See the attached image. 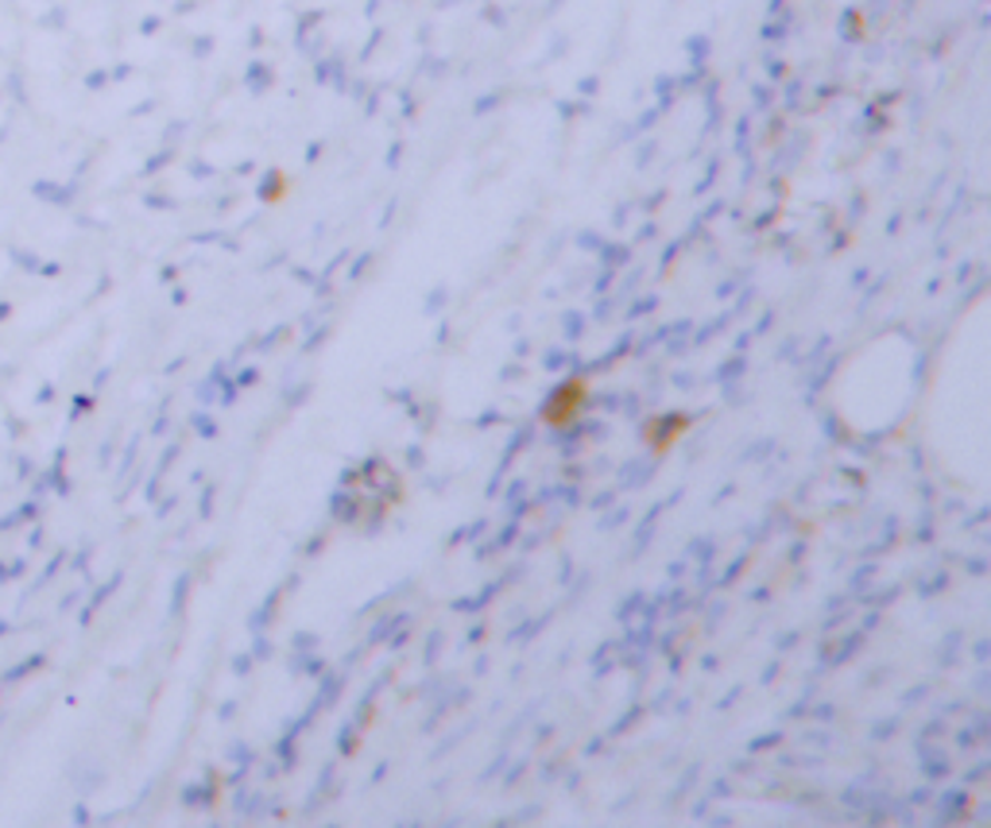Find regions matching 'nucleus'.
Returning a JSON list of instances; mask_svg holds the SVG:
<instances>
[{
    "label": "nucleus",
    "instance_id": "1",
    "mask_svg": "<svg viewBox=\"0 0 991 828\" xmlns=\"http://www.w3.org/2000/svg\"><path fill=\"white\" fill-rule=\"evenodd\" d=\"M585 403H589V384H585V379H566L562 387H555V395H550L547 407H542V422L555 430L573 426L578 414L585 411Z\"/></svg>",
    "mask_w": 991,
    "mask_h": 828
},
{
    "label": "nucleus",
    "instance_id": "2",
    "mask_svg": "<svg viewBox=\"0 0 991 828\" xmlns=\"http://www.w3.org/2000/svg\"><path fill=\"white\" fill-rule=\"evenodd\" d=\"M689 422L686 418H655L651 426H647V442H651L655 453H666L674 445V437L686 434Z\"/></svg>",
    "mask_w": 991,
    "mask_h": 828
}]
</instances>
